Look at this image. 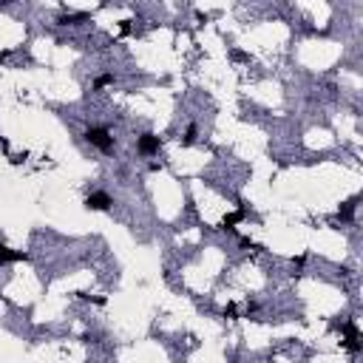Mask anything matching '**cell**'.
<instances>
[{
	"label": "cell",
	"instance_id": "5",
	"mask_svg": "<svg viewBox=\"0 0 363 363\" xmlns=\"http://www.w3.org/2000/svg\"><path fill=\"white\" fill-rule=\"evenodd\" d=\"M12 261H29V256L20 253V250H9L6 244H0V264H12Z\"/></svg>",
	"mask_w": 363,
	"mask_h": 363
},
{
	"label": "cell",
	"instance_id": "9",
	"mask_svg": "<svg viewBox=\"0 0 363 363\" xmlns=\"http://www.w3.org/2000/svg\"><path fill=\"white\" fill-rule=\"evenodd\" d=\"M196 136H199V128H196V122H190V125H187V131H185V139H182V145H185V148H190V145L196 142Z\"/></svg>",
	"mask_w": 363,
	"mask_h": 363
},
{
	"label": "cell",
	"instance_id": "1",
	"mask_svg": "<svg viewBox=\"0 0 363 363\" xmlns=\"http://www.w3.org/2000/svg\"><path fill=\"white\" fill-rule=\"evenodd\" d=\"M86 142L94 145L97 150H102V153H111L114 150V136H111V131L108 128H100V125H94V128L86 131Z\"/></svg>",
	"mask_w": 363,
	"mask_h": 363
},
{
	"label": "cell",
	"instance_id": "12",
	"mask_svg": "<svg viewBox=\"0 0 363 363\" xmlns=\"http://www.w3.org/2000/svg\"><path fill=\"white\" fill-rule=\"evenodd\" d=\"M119 31H122V34H131V20H122L119 23Z\"/></svg>",
	"mask_w": 363,
	"mask_h": 363
},
{
	"label": "cell",
	"instance_id": "4",
	"mask_svg": "<svg viewBox=\"0 0 363 363\" xmlns=\"http://www.w3.org/2000/svg\"><path fill=\"white\" fill-rule=\"evenodd\" d=\"M159 148H162V139L156 134H142L136 139V153L139 156H153V153H159Z\"/></svg>",
	"mask_w": 363,
	"mask_h": 363
},
{
	"label": "cell",
	"instance_id": "2",
	"mask_svg": "<svg viewBox=\"0 0 363 363\" xmlns=\"http://www.w3.org/2000/svg\"><path fill=\"white\" fill-rule=\"evenodd\" d=\"M341 332H343V346H346V352L357 355V352L363 349L360 332H357V324H355V320H343V324H341Z\"/></svg>",
	"mask_w": 363,
	"mask_h": 363
},
{
	"label": "cell",
	"instance_id": "3",
	"mask_svg": "<svg viewBox=\"0 0 363 363\" xmlns=\"http://www.w3.org/2000/svg\"><path fill=\"white\" fill-rule=\"evenodd\" d=\"M86 207L88 210H97V213H105V210L114 207V199H111V193H105V190H94L86 196Z\"/></svg>",
	"mask_w": 363,
	"mask_h": 363
},
{
	"label": "cell",
	"instance_id": "7",
	"mask_svg": "<svg viewBox=\"0 0 363 363\" xmlns=\"http://www.w3.org/2000/svg\"><path fill=\"white\" fill-rule=\"evenodd\" d=\"M355 207H357V196H355V199H349V201H343L341 213H338V216H341V221H352V219H355Z\"/></svg>",
	"mask_w": 363,
	"mask_h": 363
},
{
	"label": "cell",
	"instance_id": "11",
	"mask_svg": "<svg viewBox=\"0 0 363 363\" xmlns=\"http://www.w3.org/2000/svg\"><path fill=\"white\" fill-rule=\"evenodd\" d=\"M224 318L235 320V306H233V304H227V309H224Z\"/></svg>",
	"mask_w": 363,
	"mask_h": 363
},
{
	"label": "cell",
	"instance_id": "10",
	"mask_svg": "<svg viewBox=\"0 0 363 363\" xmlns=\"http://www.w3.org/2000/svg\"><path fill=\"white\" fill-rule=\"evenodd\" d=\"M86 12H79V15H60L57 17V23H60V26H74V23H77V20H86Z\"/></svg>",
	"mask_w": 363,
	"mask_h": 363
},
{
	"label": "cell",
	"instance_id": "8",
	"mask_svg": "<svg viewBox=\"0 0 363 363\" xmlns=\"http://www.w3.org/2000/svg\"><path fill=\"white\" fill-rule=\"evenodd\" d=\"M108 86H114V74H100V77L94 79V91H102V88H108Z\"/></svg>",
	"mask_w": 363,
	"mask_h": 363
},
{
	"label": "cell",
	"instance_id": "13",
	"mask_svg": "<svg viewBox=\"0 0 363 363\" xmlns=\"http://www.w3.org/2000/svg\"><path fill=\"white\" fill-rule=\"evenodd\" d=\"M292 264H295V270H301V267H304V264H306V256H298V258H295V261H292Z\"/></svg>",
	"mask_w": 363,
	"mask_h": 363
},
{
	"label": "cell",
	"instance_id": "6",
	"mask_svg": "<svg viewBox=\"0 0 363 363\" xmlns=\"http://www.w3.org/2000/svg\"><path fill=\"white\" fill-rule=\"evenodd\" d=\"M238 221H244V210H241V207H238V210H233V213H227V216H224L219 227H221V230H235V224H238Z\"/></svg>",
	"mask_w": 363,
	"mask_h": 363
}]
</instances>
